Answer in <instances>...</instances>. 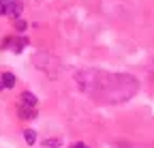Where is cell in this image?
Instances as JSON below:
<instances>
[{"label":"cell","instance_id":"obj_1","mask_svg":"<svg viewBox=\"0 0 154 148\" xmlns=\"http://www.w3.org/2000/svg\"><path fill=\"white\" fill-rule=\"evenodd\" d=\"M77 86L96 101L122 103L128 101L139 88V82L126 73H105V71H84L75 75Z\"/></svg>","mask_w":154,"mask_h":148},{"label":"cell","instance_id":"obj_2","mask_svg":"<svg viewBox=\"0 0 154 148\" xmlns=\"http://www.w3.org/2000/svg\"><path fill=\"white\" fill-rule=\"evenodd\" d=\"M19 13H22V2L19 0H0V15L19 17Z\"/></svg>","mask_w":154,"mask_h":148},{"label":"cell","instance_id":"obj_3","mask_svg":"<svg viewBox=\"0 0 154 148\" xmlns=\"http://www.w3.org/2000/svg\"><path fill=\"white\" fill-rule=\"evenodd\" d=\"M17 114H19V118H36V107H28V105H22L19 103L17 105Z\"/></svg>","mask_w":154,"mask_h":148},{"label":"cell","instance_id":"obj_4","mask_svg":"<svg viewBox=\"0 0 154 148\" xmlns=\"http://www.w3.org/2000/svg\"><path fill=\"white\" fill-rule=\"evenodd\" d=\"M5 45H13V47H11L13 52H22V49L28 45V39H7Z\"/></svg>","mask_w":154,"mask_h":148},{"label":"cell","instance_id":"obj_5","mask_svg":"<svg viewBox=\"0 0 154 148\" xmlns=\"http://www.w3.org/2000/svg\"><path fill=\"white\" fill-rule=\"evenodd\" d=\"M19 103L28 105V107H36V97L32 92H22V95H19Z\"/></svg>","mask_w":154,"mask_h":148},{"label":"cell","instance_id":"obj_6","mask_svg":"<svg viewBox=\"0 0 154 148\" xmlns=\"http://www.w3.org/2000/svg\"><path fill=\"white\" fill-rule=\"evenodd\" d=\"M0 80H2V84H5V88H13L15 86V75L13 73H2V75H0Z\"/></svg>","mask_w":154,"mask_h":148},{"label":"cell","instance_id":"obj_7","mask_svg":"<svg viewBox=\"0 0 154 148\" xmlns=\"http://www.w3.org/2000/svg\"><path fill=\"white\" fill-rule=\"evenodd\" d=\"M24 140H26L28 144H34V142H36V133L32 131V129H28V131H24Z\"/></svg>","mask_w":154,"mask_h":148},{"label":"cell","instance_id":"obj_8","mask_svg":"<svg viewBox=\"0 0 154 148\" xmlns=\"http://www.w3.org/2000/svg\"><path fill=\"white\" fill-rule=\"evenodd\" d=\"M45 146H49V148H56V146H60V140H45Z\"/></svg>","mask_w":154,"mask_h":148},{"label":"cell","instance_id":"obj_9","mask_svg":"<svg viewBox=\"0 0 154 148\" xmlns=\"http://www.w3.org/2000/svg\"><path fill=\"white\" fill-rule=\"evenodd\" d=\"M15 26H17V30H26V22H22V20H17Z\"/></svg>","mask_w":154,"mask_h":148},{"label":"cell","instance_id":"obj_10","mask_svg":"<svg viewBox=\"0 0 154 148\" xmlns=\"http://www.w3.org/2000/svg\"><path fill=\"white\" fill-rule=\"evenodd\" d=\"M71 148H88V146L82 144V142H75V144H71Z\"/></svg>","mask_w":154,"mask_h":148},{"label":"cell","instance_id":"obj_11","mask_svg":"<svg viewBox=\"0 0 154 148\" xmlns=\"http://www.w3.org/2000/svg\"><path fill=\"white\" fill-rule=\"evenodd\" d=\"M0 90H5V84H2V80H0Z\"/></svg>","mask_w":154,"mask_h":148}]
</instances>
